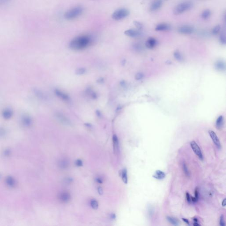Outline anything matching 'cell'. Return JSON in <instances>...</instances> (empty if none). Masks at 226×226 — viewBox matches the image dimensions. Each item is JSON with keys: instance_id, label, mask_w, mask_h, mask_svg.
I'll list each match as a JSON object with an SVG mask.
<instances>
[{"instance_id": "1", "label": "cell", "mask_w": 226, "mask_h": 226, "mask_svg": "<svg viewBox=\"0 0 226 226\" xmlns=\"http://www.w3.org/2000/svg\"><path fill=\"white\" fill-rule=\"evenodd\" d=\"M92 42L91 36L88 35H82L77 36L71 40L69 47L74 50H81L86 48Z\"/></svg>"}, {"instance_id": "2", "label": "cell", "mask_w": 226, "mask_h": 226, "mask_svg": "<svg viewBox=\"0 0 226 226\" xmlns=\"http://www.w3.org/2000/svg\"><path fill=\"white\" fill-rule=\"evenodd\" d=\"M83 12V7L78 5L67 10L64 14V17L67 20H73L81 16Z\"/></svg>"}, {"instance_id": "3", "label": "cell", "mask_w": 226, "mask_h": 226, "mask_svg": "<svg viewBox=\"0 0 226 226\" xmlns=\"http://www.w3.org/2000/svg\"><path fill=\"white\" fill-rule=\"evenodd\" d=\"M193 5V3L192 1H184L178 4L175 7L173 10V13L175 15L181 14L191 9Z\"/></svg>"}, {"instance_id": "4", "label": "cell", "mask_w": 226, "mask_h": 226, "mask_svg": "<svg viewBox=\"0 0 226 226\" xmlns=\"http://www.w3.org/2000/svg\"><path fill=\"white\" fill-rule=\"evenodd\" d=\"M128 9L125 8H121L116 10L112 15V18L115 21H120L127 17L129 15Z\"/></svg>"}, {"instance_id": "5", "label": "cell", "mask_w": 226, "mask_h": 226, "mask_svg": "<svg viewBox=\"0 0 226 226\" xmlns=\"http://www.w3.org/2000/svg\"><path fill=\"white\" fill-rule=\"evenodd\" d=\"M178 31L179 33L183 35H190L194 31V28L192 26L184 25L181 26L178 28Z\"/></svg>"}, {"instance_id": "6", "label": "cell", "mask_w": 226, "mask_h": 226, "mask_svg": "<svg viewBox=\"0 0 226 226\" xmlns=\"http://www.w3.org/2000/svg\"><path fill=\"white\" fill-rule=\"evenodd\" d=\"M190 146L196 155L199 157L200 159L203 160V156L202 152H201V151L199 146L196 143V142L192 141L190 143Z\"/></svg>"}, {"instance_id": "7", "label": "cell", "mask_w": 226, "mask_h": 226, "mask_svg": "<svg viewBox=\"0 0 226 226\" xmlns=\"http://www.w3.org/2000/svg\"><path fill=\"white\" fill-rule=\"evenodd\" d=\"M125 34L131 38H137L141 35V31L137 29H129L125 31Z\"/></svg>"}, {"instance_id": "8", "label": "cell", "mask_w": 226, "mask_h": 226, "mask_svg": "<svg viewBox=\"0 0 226 226\" xmlns=\"http://www.w3.org/2000/svg\"><path fill=\"white\" fill-rule=\"evenodd\" d=\"M171 26L170 24L167 23H161L157 24L155 28L157 31H165L171 30Z\"/></svg>"}, {"instance_id": "9", "label": "cell", "mask_w": 226, "mask_h": 226, "mask_svg": "<svg viewBox=\"0 0 226 226\" xmlns=\"http://www.w3.org/2000/svg\"><path fill=\"white\" fill-rule=\"evenodd\" d=\"M162 0H155L150 6L149 9L151 12H155L159 10L163 5Z\"/></svg>"}, {"instance_id": "10", "label": "cell", "mask_w": 226, "mask_h": 226, "mask_svg": "<svg viewBox=\"0 0 226 226\" xmlns=\"http://www.w3.org/2000/svg\"><path fill=\"white\" fill-rule=\"evenodd\" d=\"M209 134L210 136L213 140L215 146L218 148L219 149H221V144H220V141L216 133H215L214 131L212 130H209Z\"/></svg>"}, {"instance_id": "11", "label": "cell", "mask_w": 226, "mask_h": 226, "mask_svg": "<svg viewBox=\"0 0 226 226\" xmlns=\"http://www.w3.org/2000/svg\"><path fill=\"white\" fill-rule=\"evenodd\" d=\"M56 116L57 119L59 120L62 123L66 125H69L71 123L69 120L65 115L60 113H57V114H56Z\"/></svg>"}, {"instance_id": "12", "label": "cell", "mask_w": 226, "mask_h": 226, "mask_svg": "<svg viewBox=\"0 0 226 226\" xmlns=\"http://www.w3.org/2000/svg\"><path fill=\"white\" fill-rule=\"evenodd\" d=\"M58 198L61 202L63 203H66L69 201V200H70L71 196L69 193L65 192L61 193L58 197Z\"/></svg>"}, {"instance_id": "13", "label": "cell", "mask_w": 226, "mask_h": 226, "mask_svg": "<svg viewBox=\"0 0 226 226\" xmlns=\"http://www.w3.org/2000/svg\"><path fill=\"white\" fill-rule=\"evenodd\" d=\"M157 43L158 42L156 39L151 37L148 39V40H147L146 42V46L148 48L153 49L156 47Z\"/></svg>"}, {"instance_id": "14", "label": "cell", "mask_w": 226, "mask_h": 226, "mask_svg": "<svg viewBox=\"0 0 226 226\" xmlns=\"http://www.w3.org/2000/svg\"><path fill=\"white\" fill-rule=\"evenodd\" d=\"M55 93L57 96L62 100L65 101H69V97L68 95L65 94L63 91H61L59 90L56 89L55 91Z\"/></svg>"}, {"instance_id": "15", "label": "cell", "mask_w": 226, "mask_h": 226, "mask_svg": "<svg viewBox=\"0 0 226 226\" xmlns=\"http://www.w3.org/2000/svg\"><path fill=\"white\" fill-rule=\"evenodd\" d=\"M113 147H114V152L117 154L119 150V142L117 136L114 135L113 137Z\"/></svg>"}, {"instance_id": "16", "label": "cell", "mask_w": 226, "mask_h": 226, "mask_svg": "<svg viewBox=\"0 0 226 226\" xmlns=\"http://www.w3.org/2000/svg\"><path fill=\"white\" fill-rule=\"evenodd\" d=\"M166 176L165 173L160 170H157L155 171L154 175H153V178L157 179H164Z\"/></svg>"}, {"instance_id": "17", "label": "cell", "mask_w": 226, "mask_h": 226, "mask_svg": "<svg viewBox=\"0 0 226 226\" xmlns=\"http://www.w3.org/2000/svg\"><path fill=\"white\" fill-rule=\"evenodd\" d=\"M223 124H224V119H223V116H220L219 117L217 121H216V123H215L216 127L218 129H221L222 128Z\"/></svg>"}, {"instance_id": "18", "label": "cell", "mask_w": 226, "mask_h": 226, "mask_svg": "<svg viewBox=\"0 0 226 226\" xmlns=\"http://www.w3.org/2000/svg\"><path fill=\"white\" fill-rule=\"evenodd\" d=\"M211 14H212L211 11L209 9H207L202 12L201 14V17L204 20H207L210 17Z\"/></svg>"}, {"instance_id": "19", "label": "cell", "mask_w": 226, "mask_h": 226, "mask_svg": "<svg viewBox=\"0 0 226 226\" xmlns=\"http://www.w3.org/2000/svg\"><path fill=\"white\" fill-rule=\"evenodd\" d=\"M69 163L66 159H62L58 162V166L62 169H65L69 167Z\"/></svg>"}, {"instance_id": "20", "label": "cell", "mask_w": 226, "mask_h": 226, "mask_svg": "<svg viewBox=\"0 0 226 226\" xmlns=\"http://www.w3.org/2000/svg\"><path fill=\"white\" fill-rule=\"evenodd\" d=\"M215 67L216 69L219 71H223L225 69V64L222 61H219L215 63Z\"/></svg>"}, {"instance_id": "21", "label": "cell", "mask_w": 226, "mask_h": 226, "mask_svg": "<svg viewBox=\"0 0 226 226\" xmlns=\"http://www.w3.org/2000/svg\"><path fill=\"white\" fill-rule=\"evenodd\" d=\"M221 31V27L219 25H217L213 27L211 32L213 35H217L220 33Z\"/></svg>"}, {"instance_id": "22", "label": "cell", "mask_w": 226, "mask_h": 226, "mask_svg": "<svg viewBox=\"0 0 226 226\" xmlns=\"http://www.w3.org/2000/svg\"><path fill=\"white\" fill-rule=\"evenodd\" d=\"M167 219L170 223L174 226H177L179 224V222L178 219H177L175 218L171 217H167Z\"/></svg>"}, {"instance_id": "23", "label": "cell", "mask_w": 226, "mask_h": 226, "mask_svg": "<svg viewBox=\"0 0 226 226\" xmlns=\"http://www.w3.org/2000/svg\"><path fill=\"white\" fill-rule=\"evenodd\" d=\"M220 32L221 33L220 34V37H219L220 42L223 44H226V34H225V29H223L222 31H221Z\"/></svg>"}, {"instance_id": "24", "label": "cell", "mask_w": 226, "mask_h": 226, "mask_svg": "<svg viewBox=\"0 0 226 226\" xmlns=\"http://www.w3.org/2000/svg\"><path fill=\"white\" fill-rule=\"evenodd\" d=\"M121 178L122 181L125 184L128 183V177H127V172L126 169L122 170L121 172Z\"/></svg>"}, {"instance_id": "25", "label": "cell", "mask_w": 226, "mask_h": 226, "mask_svg": "<svg viewBox=\"0 0 226 226\" xmlns=\"http://www.w3.org/2000/svg\"><path fill=\"white\" fill-rule=\"evenodd\" d=\"M174 55L175 58L178 61H182L183 60V56L181 55V53L179 52L178 51H176L174 53Z\"/></svg>"}, {"instance_id": "26", "label": "cell", "mask_w": 226, "mask_h": 226, "mask_svg": "<svg viewBox=\"0 0 226 226\" xmlns=\"http://www.w3.org/2000/svg\"><path fill=\"white\" fill-rule=\"evenodd\" d=\"M133 24L137 29L138 30L141 31L143 28V25L141 22L138 21H134Z\"/></svg>"}, {"instance_id": "27", "label": "cell", "mask_w": 226, "mask_h": 226, "mask_svg": "<svg viewBox=\"0 0 226 226\" xmlns=\"http://www.w3.org/2000/svg\"><path fill=\"white\" fill-rule=\"evenodd\" d=\"M86 72V69L85 68H80L76 70L75 73L77 75H81L85 74Z\"/></svg>"}, {"instance_id": "28", "label": "cell", "mask_w": 226, "mask_h": 226, "mask_svg": "<svg viewBox=\"0 0 226 226\" xmlns=\"http://www.w3.org/2000/svg\"><path fill=\"white\" fill-rule=\"evenodd\" d=\"M87 94L93 99H96L97 98V94L94 91L91 90V89H87Z\"/></svg>"}, {"instance_id": "29", "label": "cell", "mask_w": 226, "mask_h": 226, "mask_svg": "<svg viewBox=\"0 0 226 226\" xmlns=\"http://www.w3.org/2000/svg\"><path fill=\"white\" fill-rule=\"evenodd\" d=\"M183 170L184 172L185 175L189 177L190 176V173H189V171L188 169L187 165H186L185 163H183Z\"/></svg>"}, {"instance_id": "30", "label": "cell", "mask_w": 226, "mask_h": 226, "mask_svg": "<svg viewBox=\"0 0 226 226\" xmlns=\"http://www.w3.org/2000/svg\"><path fill=\"white\" fill-rule=\"evenodd\" d=\"M91 205L92 209H97L98 208V203L97 201L95 200H91Z\"/></svg>"}, {"instance_id": "31", "label": "cell", "mask_w": 226, "mask_h": 226, "mask_svg": "<svg viewBox=\"0 0 226 226\" xmlns=\"http://www.w3.org/2000/svg\"><path fill=\"white\" fill-rule=\"evenodd\" d=\"M219 224H220V225L221 226H223L225 225V221H224V218L223 215H221V217H220Z\"/></svg>"}, {"instance_id": "32", "label": "cell", "mask_w": 226, "mask_h": 226, "mask_svg": "<svg viewBox=\"0 0 226 226\" xmlns=\"http://www.w3.org/2000/svg\"><path fill=\"white\" fill-rule=\"evenodd\" d=\"M143 77V75L142 73H137L135 76V79L137 80H141Z\"/></svg>"}, {"instance_id": "33", "label": "cell", "mask_w": 226, "mask_h": 226, "mask_svg": "<svg viewBox=\"0 0 226 226\" xmlns=\"http://www.w3.org/2000/svg\"><path fill=\"white\" fill-rule=\"evenodd\" d=\"M133 48L135 49V50H141L142 48V46L140 45V44L136 43H134L133 45Z\"/></svg>"}, {"instance_id": "34", "label": "cell", "mask_w": 226, "mask_h": 226, "mask_svg": "<svg viewBox=\"0 0 226 226\" xmlns=\"http://www.w3.org/2000/svg\"><path fill=\"white\" fill-rule=\"evenodd\" d=\"M76 164L78 167H81L83 166V162L80 159H78L76 161Z\"/></svg>"}, {"instance_id": "35", "label": "cell", "mask_w": 226, "mask_h": 226, "mask_svg": "<svg viewBox=\"0 0 226 226\" xmlns=\"http://www.w3.org/2000/svg\"><path fill=\"white\" fill-rule=\"evenodd\" d=\"M186 200L187 201L188 203H191V197L189 195V193H186Z\"/></svg>"}, {"instance_id": "36", "label": "cell", "mask_w": 226, "mask_h": 226, "mask_svg": "<svg viewBox=\"0 0 226 226\" xmlns=\"http://www.w3.org/2000/svg\"><path fill=\"white\" fill-rule=\"evenodd\" d=\"M195 198L198 201V198H199V191H198V189L197 188L196 189H195Z\"/></svg>"}, {"instance_id": "37", "label": "cell", "mask_w": 226, "mask_h": 226, "mask_svg": "<svg viewBox=\"0 0 226 226\" xmlns=\"http://www.w3.org/2000/svg\"><path fill=\"white\" fill-rule=\"evenodd\" d=\"M98 192H99V195H102V194H103V189H102L101 187H99L98 188Z\"/></svg>"}, {"instance_id": "38", "label": "cell", "mask_w": 226, "mask_h": 226, "mask_svg": "<svg viewBox=\"0 0 226 226\" xmlns=\"http://www.w3.org/2000/svg\"><path fill=\"white\" fill-rule=\"evenodd\" d=\"M9 1L10 0H0V4H5Z\"/></svg>"}, {"instance_id": "39", "label": "cell", "mask_w": 226, "mask_h": 226, "mask_svg": "<svg viewBox=\"0 0 226 226\" xmlns=\"http://www.w3.org/2000/svg\"><path fill=\"white\" fill-rule=\"evenodd\" d=\"M182 219H183V221L185 223H186V224H188V225H189V221L188 220V219H185V218H183Z\"/></svg>"}, {"instance_id": "40", "label": "cell", "mask_w": 226, "mask_h": 226, "mask_svg": "<svg viewBox=\"0 0 226 226\" xmlns=\"http://www.w3.org/2000/svg\"><path fill=\"white\" fill-rule=\"evenodd\" d=\"M97 181L98 183L100 184L102 183H103V180H102L101 178H98L97 179Z\"/></svg>"}, {"instance_id": "41", "label": "cell", "mask_w": 226, "mask_h": 226, "mask_svg": "<svg viewBox=\"0 0 226 226\" xmlns=\"http://www.w3.org/2000/svg\"><path fill=\"white\" fill-rule=\"evenodd\" d=\"M225 205H226V199H224L223 201L222 206H225Z\"/></svg>"}, {"instance_id": "42", "label": "cell", "mask_w": 226, "mask_h": 226, "mask_svg": "<svg viewBox=\"0 0 226 226\" xmlns=\"http://www.w3.org/2000/svg\"><path fill=\"white\" fill-rule=\"evenodd\" d=\"M193 226H200V224H199V223H197V222H195V223H193Z\"/></svg>"}]
</instances>
